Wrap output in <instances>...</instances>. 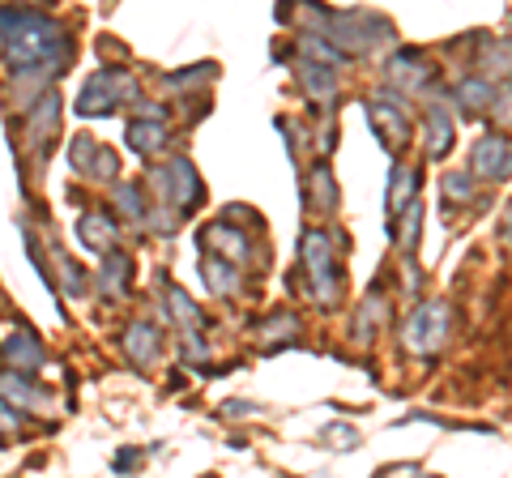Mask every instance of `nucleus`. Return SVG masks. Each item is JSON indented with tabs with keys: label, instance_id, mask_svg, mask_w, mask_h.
Masks as SVG:
<instances>
[{
	"label": "nucleus",
	"instance_id": "f257e3e1",
	"mask_svg": "<svg viewBox=\"0 0 512 478\" xmlns=\"http://www.w3.org/2000/svg\"><path fill=\"white\" fill-rule=\"evenodd\" d=\"M0 22H9V35H5V47H9V60L13 69H64L73 56V43L64 39V30L56 22H47L43 13H0Z\"/></svg>",
	"mask_w": 512,
	"mask_h": 478
},
{
	"label": "nucleus",
	"instance_id": "1a4fd4ad",
	"mask_svg": "<svg viewBox=\"0 0 512 478\" xmlns=\"http://www.w3.org/2000/svg\"><path fill=\"white\" fill-rule=\"evenodd\" d=\"M5 350H9V359L18 363V368H39V363H43V346H39V338L30 329H22V342L13 338Z\"/></svg>",
	"mask_w": 512,
	"mask_h": 478
},
{
	"label": "nucleus",
	"instance_id": "ddd939ff",
	"mask_svg": "<svg viewBox=\"0 0 512 478\" xmlns=\"http://www.w3.org/2000/svg\"><path fill=\"white\" fill-rule=\"evenodd\" d=\"M414 188H419V175H414L410 167H402V171H397V188H389V210H393V214H402V210H406Z\"/></svg>",
	"mask_w": 512,
	"mask_h": 478
},
{
	"label": "nucleus",
	"instance_id": "2eb2a0df",
	"mask_svg": "<svg viewBox=\"0 0 512 478\" xmlns=\"http://www.w3.org/2000/svg\"><path fill=\"white\" fill-rule=\"evenodd\" d=\"M303 86H308L316 99H333V77H329L325 69H316V65L303 69Z\"/></svg>",
	"mask_w": 512,
	"mask_h": 478
},
{
	"label": "nucleus",
	"instance_id": "f8f14e48",
	"mask_svg": "<svg viewBox=\"0 0 512 478\" xmlns=\"http://www.w3.org/2000/svg\"><path fill=\"white\" fill-rule=\"evenodd\" d=\"M201 269H205V278H210V286H214L218 295H235V291H239V282H235V269H231L227 261H205Z\"/></svg>",
	"mask_w": 512,
	"mask_h": 478
},
{
	"label": "nucleus",
	"instance_id": "0eeeda50",
	"mask_svg": "<svg viewBox=\"0 0 512 478\" xmlns=\"http://www.w3.org/2000/svg\"><path fill=\"white\" fill-rule=\"evenodd\" d=\"M124 355L137 363V368H150V363L158 359V329L154 325H128L124 333Z\"/></svg>",
	"mask_w": 512,
	"mask_h": 478
},
{
	"label": "nucleus",
	"instance_id": "7ed1b4c3",
	"mask_svg": "<svg viewBox=\"0 0 512 478\" xmlns=\"http://www.w3.org/2000/svg\"><path fill=\"white\" fill-rule=\"evenodd\" d=\"M402 338H406L410 350H419V355H436V350L444 346V338H448V308L444 304H423L410 316Z\"/></svg>",
	"mask_w": 512,
	"mask_h": 478
},
{
	"label": "nucleus",
	"instance_id": "f03ea898",
	"mask_svg": "<svg viewBox=\"0 0 512 478\" xmlns=\"http://www.w3.org/2000/svg\"><path fill=\"white\" fill-rule=\"evenodd\" d=\"M137 94V82L128 77L124 69H99L82 86V99H77V111L82 116H107L111 107H120L124 99H133Z\"/></svg>",
	"mask_w": 512,
	"mask_h": 478
},
{
	"label": "nucleus",
	"instance_id": "f3484780",
	"mask_svg": "<svg viewBox=\"0 0 512 478\" xmlns=\"http://www.w3.org/2000/svg\"><path fill=\"white\" fill-rule=\"evenodd\" d=\"M457 94H461V103H474V107H483V103L491 99V86L483 82V77H470V82L461 86Z\"/></svg>",
	"mask_w": 512,
	"mask_h": 478
},
{
	"label": "nucleus",
	"instance_id": "39448f33",
	"mask_svg": "<svg viewBox=\"0 0 512 478\" xmlns=\"http://www.w3.org/2000/svg\"><path fill=\"white\" fill-rule=\"evenodd\" d=\"M158 184H163V193L180 205V210H188L192 201H201V184H197V171H192L188 158H175L167 171H158Z\"/></svg>",
	"mask_w": 512,
	"mask_h": 478
},
{
	"label": "nucleus",
	"instance_id": "423d86ee",
	"mask_svg": "<svg viewBox=\"0 0 512 478\" xmlns=\"http://www.w3.org/2000/svg\"><path fill=\"white\" fill-rule=\"evenodd\" d=\"M470 167H474L478 180H504L508 175V141L504 137H483L474 146Z\"/></svg>",
	"mask_w": 512,
	"mask_h": 478
},
{
	"label": "nucleus",
	"instance_id": "20e7f679",
	"mask_svg": "<svg viewBox=\"0 0 512 478\" xmlns=\"http://www.w3.org/2000/svg\"><path fill=\"white\" fill-rule=\"evenodd\" d=\"M303 265L312 274V286L320 299H338V269H333V257H329V239L320 231H308L303 235Z\"/></svg>",
	"mask_w": 512,
	"mask_h": 478
},
{
	"label": "nucleus",
	"instance_id": "6e6552de",
	"mask_svg": "<svg viewBox=\"0 0 512 478\" xmlns=\"http://www.w3.org/2000/svg\"><path fill=\"white\" fill-rule=\"evenodd\" d=\"M77 231H82V239H86L94 252H107L111 244H116V227H111V218H107V214H86Z\"/></svg>",
	"mask_w": 512,
	"mask_h": 478
},
{
	"label": "nucleus",
	"instance_id": "aec40b11",
	"mask_svg": "<svg viewBox=\"0 0 512 478\" xmlns=\"http://www.w3.org/2000/svg\"><path fill=\"white\" fill-rule=\"evenodd\" d=\"M18 423H22V414H13L5 402H0V432H13Z\"/></svg>",
	"mask_w": 512,
	"mask_h": 478
},
{
	"label": "nucleus",
	"instance_id": "4468645a",
	"mask_svg": "<svg viewBox=\"0 0 512 478\" xmlns=\"http://www.w3.org/2000/svg\"><path fill=\"white\" fill-rule=\"evenodd\" d=\"M0 393H9L13 402H22V406H35L39 402V393L26 385V376H5V380H0Z\"/></svg>",
	"mask_w": 512,
	"mask_h": 478
},
{
	"label": "nucleus",
	"instance_id": "4be33fe9",
	"mask_svg": "<svg viewBox=\"0 0 512 478\" xmlns=\"http://www.w3.org/2000/svg\"><path fill=\"white\" fill-rule=\"evenodd\" d=\"M325 436H329V440H338V444H355V432H346V427H329Z\"/></svg>",
	"mask_w": 512,
	"mask_h": 478
},
{
	"label": "nucleus",
	"instance_id": "dca6fc26",
	"mask_svg": "<svg viewBox=\"0 0 512 478\" xmlns=\"http://www.w3.org/2000/svg\"><path fill=\"white\" fill-rule=\"evenodd\" d=\"M167 299H171V308H175V316H180V321H188V325H197V321H201V316H197V304H192L184 291L167 286Z\"/></svg>",
	"mask_w": 512,
	"mask_h": 478
},
{
	"label": "nucleus",
	"instance_id": "412c9836",
	"mask_svg": "<svg viewBox=\"0 0 512 478\" xmlns=\"http://www.w3.org/2000/svg\"><path fill=\"white\" fill-rule=\"evenodd\" d=\"M222 410H227L231 419H244V414H256V406H248V402H227Z\"/></svg>",
	"mask_w": 512,
	"mask_h": 478
},
{
	"label": "nucleus",
	"instance_id": "9d476101",
	"mask_svg": "<svg viewBox=\"0 0 512 478\" xmlns=\"http://www.w3.org/2000/svg\"><path fill=\"white\" fill-rule=\"evenodd\" d=\"M128 141H133L137 154H154V150H163L167 133L158 129V124H133V129H128Z\"/></svg>",
	"mask_w": 512,
	"mask_h": 478
},
{
	"label": "nucleus",
	"instance_id": "9b49d317",
	"mask_svg": "<svg viewBox=\"0 0 512 478\" xmlns=\"http://www.w3.org/2000/svg\"><path fill=\"white\" fill-rule=\"evenodd\" d=\"M427 120H431V154H448V146H453V124H448L440 107H431Z\"/></svg>",
	"mask_w": 512,
	"mask_h": 478
},
{
	"label": "nucleus",
	"instance_id": "6ab92c4d",
	"mask_svg": "<svg viewBox=\"0 0 512 478\" xmlns=\"http://www.w3.org/2000/svg\"><path fill=\"white\" fill-rule=\"evenodd\" d=\"M308 52H312L316 60H342V56H338V52H333V47H329V43H320L316 35H308Z\"/></svg>",
	"mask_w": 512,
	"mask_h": 478
},
{
	"label": "nucleus",
	"instance_id": "a211bd4d",
	"mask_svg": "<svg viewBox=\"0 0 512 478\" xmlns=\"http://www.w3.org/2000/svg\"><path fill=\"white\" fill-rule=\"evenodd\" d=\"M444 193H448V201H470V180H457V175H448Z\"/></svg>",
	"mask_w": 512,
	"mask_h": 478
}]
</instances>
